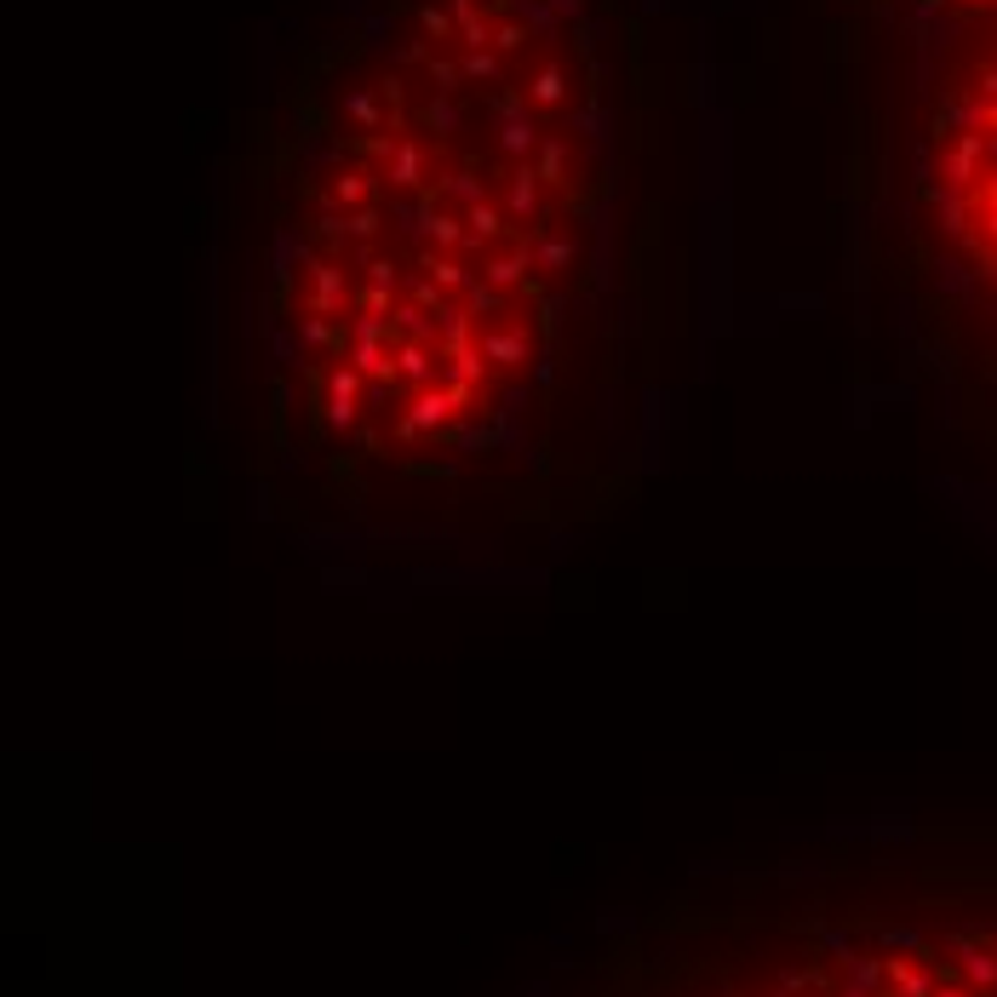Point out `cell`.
I'll use <instances>...</instances> for the list:
<instances>
[{"label":"cell","mask_w":997,"mask_h":997,"mask_svg":"<svg viewBox=\"0 0 997 997\" xmlns=\"http://www.w3.org/2000/svg\"><path fill=\"white\" fill-rule=\"evenodd\" d=\"M854 384L997 545V12L843 92Z\"/></svg>","instance_id":"7a4b0ae2"},{"label":"cell","mask_w":997,"mask_h":997,"mask_svg":"<svg viewBox=\"0 0 997 997\" xmlns=\"http://www.w3.org/2000/svg\"><path fill=\"white\" fill-rule=\"evenodd\" d=\"M665 0H328L235 161L258 511L356 562H527L665 442L682 155Z\"/></svg>","instance_id":"6da1fadb"},{"label":"cell","mask_w":997,"mask_h":997,"mask_svg":"<svg viewBox=\"0 0 997 997\" xmlns=\"http://www.w3.org/2000/svg\"><path fill=\"white\" fill-rule=\"evenodd\" d=\"M808 12L826 35L831 92L843 98L906 52L997 12V0H808Z\"/></svg>","instance_id":"3957f363"}]
</instances>
